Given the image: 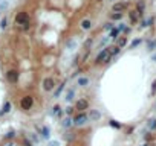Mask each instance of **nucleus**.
Returning a JSON list of instances; mask_svg holds the SVG:
<instances>
[{
    "mask_svg": "<svg viewBox=\"0 0 156 146\" xmlns=\"http://www.w3.org/2000/svg\"><path fill=\"white\" fill-rule=\"evenodd\" d=\"M107 41H109V36H104V38L101 40V43H99V47H104V46L107 44Z\"/></svg>",
    "mask_w": 156,
    "mask_h": 146,
    "instance_id": "obj_35",
    "label": "nucleus"
},
{
    "mask_svg": "<svg viewBox=\"0 0 156 146\" xmlns=\"http://www.w3.org/2000/svg\"><path fill=\"white\" fill-rule=\"evenodd\" d=\"M23 146H35V145H32V143L29 142V139H28V137H25V139H23Z\"/></svg>",
    "mask_w": 156,
    "mask_h": 146,
    "instance_id": "obj_34",
    "label": "nucleus"
},
{
    "mask_svg": "<svg viewBox=\"0 0 156 146\" xmlns=\"http://www.w3.org/2000/svg\"><path fill=\"white\" fill-rule=\"evenodd\" d=\"M28 139H29V142H31L32 145H38V143H40V137L37 135L35 132H31V134H29V137H28Z\"/></svg>",
    "mask_w": 156,
    "mask_h": 146,
    "instance_id": "obj_20",
    "label": "nucleus"
},
{
    "mask_svg": "<svg viewBox=\"0 0 156 146\" xmlns=\"http://www.w3.org/2000/svg\"><path fill=\"white\" fill-rule=\"evenodd\" d=\"M32 107H34V97L31 94L23 96L20 99V108L23 110V111H29V110H32Z\"/></svg>",
    "mask_w": 156,
    "mask_h": 146,
    "instance_id": "obj_3",
    "label": "nucleus"
},
{
    "mask_svg": "<svg viewBox=\"0 0 156 146\" xmlns=\"http://www.w3.org/2000/svg\"><path fill=\"white\" fill-rule=\"evenodd\" d=\"M73 113H75V108H73L72 105H69L66 110H64V114L66 116H73Z\"/></svg>",
    "mask_w": 156,
    "mask_h": 146,
    "instance_id": "obj_27",
    "label": "nucleus"
},
{
    "mask_svg": "<svg viewBox=\"0 0 156 146\" xmlns=\"http://www.w3.org/2000/svg\"><path fill=\"white\" fill-rule=\"evenodd\" d=\"M60 123H61V126L64 128V130H69V128H72V126H73L72 116H66L64 119H61V120H60Z\"/></svg>",
    "mask_w": 156,
    "mask_h": 146,
    "instance_id": "obj_11",
    "label": "nucleus"
},
{
    "mask_svg": "<svg viewBox=\"0 0 156 146\" xmlns=\"http://www.w3.org/2000/svg\"><path fill=\"white\" fill-rule=\"evenodd\" d=\"M73 99H75V90H73V88H67L66 96H64V100H66L67 104H72Z\"/></svg>",
    "mask_w": 156,
    "mask_h": 146,
    "instance_id": "obj_15",
    "label": "nucleus"
},
{
    "mask_svg": "<svg viewBox=\"0 0 156 146\" xmlns=\"http://www.w3.org/2000/svg\"><path fill=\"white\" fill-rule=\"evenodd\" d=\"M11 110H12V104H11V100H5V104L2 107V111H0V116H5L8 113H11Z\"/></svg>",
    "mask_w": 156,
    "mask_h": 146,
    "instance_id": "obj_13",
    "label": "nucleus"
},
{
    "mask_svg": "<svg viewBox=\"0 0 156 146\" xmlns=\"http://www.w3.org/2000/svg\"><path fill=\"white\" fill-rule=\"evenodd\" d=\"M73 108H75L78 113H80V111H86V110H89V100L84 99V97H81V99H78L77 102H75Z\"/></svg>",
    "mask_w": 156,
    "mask_h": 146,
    "instance_id": "obj_6",
    "label": "nucleus"
},
{
    "mask_svg": "<svg viewBox=\"0 0 156 146\" xmlns=\"http://www.w3.org/2000/svg\"><path fill=\"white\" fill-rule=\"evenodd\" d=\"M119 49L118 46H109V52H110V55H112V57H115V55H118L119 53Z\"/></svg>",
    "mask_w": 156,
    "mask_h": 146,
    "instance_id": "obj_25",
    "label": "nucleus"
},
{
    "mask_svg": "<svg viewBox=\"0 0 156 146\" xmlns=\"http://www.w3.org/2000/svg\"><path fill=\"white\" fill-rule=\"evenodd\" d=\"M141 43H142V40H141V38H136V40H133V41H132V44H130V47H132V49H135V47H136V46H139Z\"/></svg>",
    "mask_w": 156,
    "mask_h": 146,
    "instance_id": "obj_30",
    "label": "nucleus"
},
{
    "mask_svg": "<svg viewBox=\"0 0 156 146\" xmlns=\"http://www.w3.org/2000/svg\"><path fill=\"white\" fill-rule=\"evenodd\" d=\"M64 85H66V82H61V84L55 88V91H54V99H58L60 96H61V93L64 91Z\"/></svg>",
    "mask_w": 156,
    "mask_h": 146,
    "instance_id": "obj_17",
    "label": "nucleus"
},
{
    "mask_svg": "<svg viewBox=\"0 0 156 146\" xmlns=\"http://www.w3.org/2000/svg\"><path fill=\"white\" fill-rule=\"evenodd\" d=\"M113 27H115V26H113V23H112V21H109V23H106V24H104V29H106V31H112Z\"/></svg>",
    "mask_w": 156,
    "mask_h": 146,
    "instance_id": "obj_31",
    "label": "nucleus"
},
{
    "mask_svg": "<svg viewBox=\"0 0 156 146\" xmlns=\"http://www.w3.org/2000/svg\"><path fill=\"white\" fill-rule=\"evenodd\" d=\"M112 9H113V12H124L127 9V3L126 2H118L112 6Z\"/></svg>",
    "mask_w": 156,
    "mask_h": 146,
    "instance_id": "obj_12",
    "label": "nucleus"
},
{
    "mask_svg": "<svg viewBox=\"0 0 156 146\" xmlns=\"http://www.w3.org/2000/svg\"><path fill=\"white\" fill-rule=\"evenodd\" d=\"M5 146H12V143H8V145H5Z\"/></svg>",
    "mask_w": 156,
    "mask_h": 146,
    "instance_id": "obj_40",
    "label": "nucleus"
},
{
    "mask_svg": "<svg viewBox=\"0 0 156 146\" xmlns=\"http://www.w3.org/2000/svg\"><path fill=\"white\" fill-rule=\"evenodd\" d=\"M123 17H124V12H112L110 14V20L112 21H119V20H123Z\"/></svg>",
    "mask_w": 156,
    "mask_h": 146,
    "instance_id": "obj_18",
    "label": "nucleus"
},
{
    "mask_svg": "<svg viewBox=\"0 0 156 146\" xmlns=\"http://www.w3.org/2000/svg\"><path fill=\"white\" fill-rule=\"evenodd\" d=\"M75 47H77V41L75 40H69L66 43V49L67 50H75Z\"/></svg>",
    "mask_w": 156,
    "mask_h": 146,
    "instance_id": "obj_24",
    "label": "nucleus"
},
{
    "mask_svg": "<svg viewBox=\"0 0 156 146\" xmlns=\"http://www.w3.org/2000/svg\"><path fill=\"white\" fill-rule=\"evenodd\" d=\"M90 44H92V38H89V40L84 43V47H86L87 50H90Z\"/></svg>",
    "mask_w": 156,
    "mask_h": 146,
    "instance_id": "obj_36",
    "label": "nucleus"
},
{
    "mask_svg": "<svg viewBox=\"0 0 156 146\" xmlns=\"http://www.w3.org/2000/svg\"><path fill=\"white\" fill-rule=\"evenodd\" d=\"M147 128H149L150 131H155L156 130V119H150V120L147 122Z\"/></svg>",
    "mask_w": 156,
    "mask_h": 146,
    "instance_id": "obj_26",
    "label": "nucleus"
},
{
    "mask_svg": "<svg viewBox=\"0 0 156 146\" xmlns=\"http://www.w3.org/2000/svg\"><path fill=\"white\" fill-rule=\"evenodd\" d=\"M18 72L15 70V69H9L8 72H6V81L8 82H11V84H17L18 82Z\"/></svg>",
    "mask_w": 156,
    "mask_h": 146,
    "instance_id": "obj_7",
    "label": "nucleus"
},
{
    "mask_svg": "<svg viewBox=\"0 0 156 146\" xmlns=\"http://www.w3.org/2000/svg\"><path fill=\"white\" fill-rule=\"evenodd\" d=\"M72 120H73V125L75 126H84L89 123V116L86 111H80V113L72 116Z\"/></svg>",
    "mask_w": 156,
    "mask_h": 146,
    "instance_id": "obj_2",
    "label": "nucleus"
},
{
    "mask_svg": "<svg viewBox=\"0 0 156 146\" xmlns=\"http://www.w3.org/2000/svg\"><path fill=\"white\" fill-rule=\"evenodd\" d=\"M43 90L44 91H48V93H51V91H54L55 90V81H54V78H51V76H48V78H44L43 79Z\"/></svg>",
    "mask_w": 156,
    "mask_h": 146,
    "instance_id": "obj_5",
    "label": "nucleus"
},
{
    "mask_svg": "<svg viewBox=\"0 0 156 146\" xmlns=\"http://www.w3.org/2000/svg\"><path fill=\"white\" fill-rule=\"evenodd\" d=\"M152 94H156V81H153V85H152Z\"/></svg>",
    "mask_w": 156,
    "mask_h": 146,
    "instance_id": "obj_37",
    "label": "nucleus"
},
{
    "mask_svg": "<svg viewBox=\"0 0 156 146\" xmlns=\"http://www.w3.org/2000/svg\"><path fill=\"white\" fill-rule=\"evenodd\" d=\"M0 2H2V0H0Z\"/></svg>",
    "mask_w": 156,
    "mask_h": 146,
    "instance_id": "obj_42",
    "label": "nucleus"
},
{
    "mask_svg": "<svg viewBox=\"0 0 156 146\" xmlns=\"http://www.w3.org/2000/svg\"><path fill=\"white\" fill-rule=\"evenodd\" d=\"M89 84H90V79H89V76H80L78 79H77V85L78 87H81V88H87L89 87Z\"/></svg>",
    "mask_w": 156,
    "mask_h": 146,
    "instance_id": "obj_10",
    "label": "nucleus"
},
{
    "mask_svg": "<svg viewBox=\"0 0 156 146\" xmlns=\"http://www.w3.org/2000/svg\"><path fill=\"white\" fill-rule=\"evenodd\" d=\"M80 27L83 31H90L92 29V21L89 20V18H83V20L80 21Z\"/></svg>",
    "mask_w": 156,
    "mask_h": 146,
    "instance_id": "obj_14",
    "label": "nucleus"
},
{
    "mask_svg": "<svg viewBox=\"0 0 156 146\" xmlns=\"http://www.w3.org/2000/svg\"><path fill=\"white\" fill-rule=\"evenodd\" d=\"M97 2H103V0H97Z\"/></svg>",
    "mask_w": 156,
    "mask_h": 146,
    "instance_id": "obj_41",
    "label": "nucleus"
},
{
    "mask_svg": "<svg viewBox=\"0 0 156 146\" xmlns=\"http://www.w3.org/2000/svg\"><path fill=\"white\" fill-rule=\"evenodd\" d=\"M144 9H145V2H144V0H139V2L136 3V11H138V14L142 15Z\"/></svg>",
    "mask_w": 156,
    "mask_h": 146,
    "instance_id": "obj_19",
    "label": "nucleus"
},
{
    "mask_svg": "<svg viewBox=\"0 0 156 146\" xmlns=\"http://www.w3.org/2000/svg\"><path fill=\"white\" fill-rule=\"evenodd\" d=\"M87 116H89V122H98V120H101V117H103L99 110H90L87 113Z\"/></svg>",
    "mask_w": 156,
    "mask_h": 146,
    "instance_id": "obj_9",
    "label": "nucleus"
},
{
    "mask_svg": "<svg viewBox=\"0 0 156 146\" xmlns=\"http://www.w3.org/2000/svg\"><path fill=\"white\" fill-rule=\"evenodd\" d=\"M128 17H130V20H132V23H136V21H138V18H139L141 15H139V14H138V11H136V9H135V11H132L130 14H128Z\"/></svg>",
    "mask_w": 156,
    "mask_h": 146,
    "instance_id": "obj_23",
    "label": "nucleus"
},
{
    "mask_svg": "<svg viewBox=\"0 0 156 146\" xmlns=\"http://www.w3.org/2000/svg\"><path fill=\"white\" fill-rule=\"evenodd\" d=\"M109 123H110V126H113V128H116V130H118V128H121V125H119V123H118L116 120H113V119H112V120H110Z\"/></svg>",
    "mask_w": 156,
    "mask_h": 146,
    "instance_id": "obj_33",
    "label": "nucleus"
},
{
    "mask_svg": "<svg viewBox=\"0 0 156 146\" xmlns=\"http://www.w3.org/2000/svg\"><path fill=\"white\" fill-rule=\"evenodd\" d=\"M152 61H155V62H156V53H155V55H152Z\"/></svg>",
    "mask_w": 156,
    "mask_h": 146,
    "instance_id": "obj_39",
    "label": "nucleus"
},
{
    "mask_svg": "<svg viewBox=\"0 0 156 146\" xmlns=\"http://www.w3.org/2000/svg\"><path fill=\"white\" fill-rule=\"evenodd\" d=\"M155 47H156V41H153V43H150V44H149V50H153Z\"/></svg>",
    "mask_w": 156,
    "mask_h": 146,
    "instance_id": "obj_38",
    "label": "nucleus"
},
{
    "mask_svg": "<svg viewBox=\"0 0 156 146\" xmlns=\"http://www.w3.org/2000/svg\"><path fill=\"white\" fill-rule=\"evenodd\" d=\"M110 59H112V55H110L109 52V46L104 49H101L98 52V55L95 57V64H98V66H101V64H107Z\"/></svg>",
    "mask_w": 156,
    "mask_h": 146,
    "instance_id": "obj_1",
    "label": "nucleus"
},
{
    "mask_svg": "<svg viewBox=\"0 0 156 146\" xmlns=\"http://www.w3.org/2000/svg\"><path fill=\"white\" fill-rule=\"evenodd\" d=\"M48 146H60L58 140H48Z\"/></svg>",
    "mask_w": 156,
    "mask_h": 146,
    "instance_id": "obj_32",
    "label": "nucleus"
},
{
    "mask_svg": "<svg viewBox=\"0 0 156 146\" xmlns=\"http://www.w3.org/2000/svg\"><path fill=\"white\" fill-rule=\"evenodd\" d=\"M51 114H52V116H55V117H58V119H61V117H63V108H61L60 105H54Z\"/></svg>",
    "mask_w": 156,
    "mask_h": 146,
    "instance_id": "obj_16",
    "label": "nucleus"
},
{
    "mask_svg": "<svg viewBox=\"0 0 156 146\" xmlns=\"http://www.w3.org/2000/svg\"><path fill=\"white\" fill-rule=\"evenodd\" d=\"M119 36V31L116 29V27H113L112 31H109V38H112V40H116Z\"/></svg>",
    "mask_w": 156,
    "mask_h": 146,
    "instance_id": "obj_22",
    "label": "nucleus"
},
{
    "mask_svg": "<svg viewBox=\"0 0 156 146\" xmlns=\"http://www.w3.org/2000/svg\"><path fill=\"white\" fill-rule=\"evenodd\" d=\"M116 40H118L116 41V46H118L119 49H123L124 46L127 44V36H121V38H116Z\"/></svg>",
    "mask_w": 156,
    "mask_h": 146,
    "instance_id": "obj_21",
    "label": "nucleus"
},
{
    "mask_svg": "<svg viewBox=\"0 0 156 146\" xmlns=\"http://www.w3.org/2000/svg\"><path fill=\"white\" fill-rule=\"evenodd\" d=\"M14 137H15V131H14V130H11V131H8V132H6L5 139H6V140H12Z\"/></svg>",
    "mask_w": 156,
    "mask_h": 146,
    "instance_id": "obj_28",
    "label": "nucleus"
},
{
    "mask_svg": "<svg viewBox=\"0 0 156 146\" xmlns=\"http://www.w3.org/2000/svg\"><path fill=\"white\" fill-rule=\"evenodd\" d=\"M35 130H37V134H40L41 139L51 140V128H49L48 125H43L41 128H40V126H35Z\"/></svg>",
    "mask_w": 156,
    "mask_h": 146,
    "instance_id": "obj_4",
    "label": "nucleus"
},
{
    "mask_svg": "<svg viewBox=\"0 0 156 146\" xmlns=\"http://www.w3.org/2000/svg\"><path fill=\"white\" fill-rule=\"evenodd\" d=\"M6 26H8V17H3L2 21H0V29H6Z\"/></svg>",
    "mask_w": 156,
    "mask_h": 146,
    "instance_id": "obj_29",
    "label": "nucleus"
},
{
    "mask_svg": "<svg viewBox=\"0 0 156 146\" xmlns=\"http://www.w3.org/2000/svg\"><path fill=\"white\" fill-rule=\"evenodd\" d=\"M29 21V14L28 12H25V11H20L17 15H15V23L17 24H25V23H28Z\"/></svg>",
    "mask_w": 156,
    "mask_h": 146,
    "instance_id": "obj_8",
    "label": "nucleus"
}]
</instances>
